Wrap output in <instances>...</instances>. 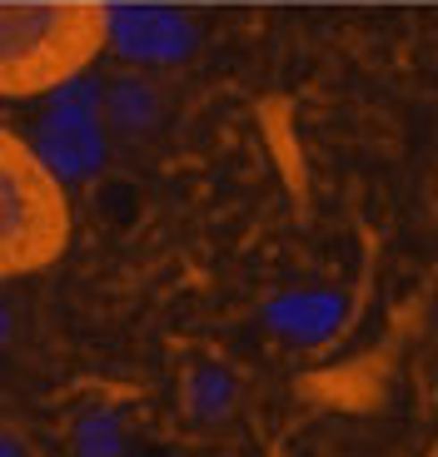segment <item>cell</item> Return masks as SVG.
<instances>
[{"mask_svg":"<svg viewBox=\"0 0 438 457\" xmlns=\"http://www.w3.org/2000/svg\"><path fill=\"white\" fill-rule=\"evenodd\" d=\"M120 443H125V437H120V423L115 418H85V428H80V453L85 457H115L120 453Z\"/></svg>","mask_w":438,"mask_h":457,"instance_id":"obj_7","label":"cell"},{"mask_svg":"<svg viewBox=\"0 0 438 457\" xmlns=\"http://www.w3.org/2000/svg\"><path fill=\"white\" fill-rule=\"evenodd\" d=\"M339 319H344V303L329 298V294H289V298H279L274 309H269V323H274L284 338H294V343L329 338V333L339 328Z\"/></svg>","mask_w":438,"mask_h":457,"instance_id":"obj_5","label":"cell"},{"mask_svg":"<svg viewBox=\"0 0 438 457\" xmlns=\"http://www.w3.org/2000/svg\"><path fill=\"white\" fill-rule=\"evenodd\" d=\"M105 114L115 120L120 129H150L160 120V90L150 80H139V75H120L110 90H105Z\"/></svg>","mask_w":438,"mask_h":457,"instance_id":"obj_6","label":"cell"},{"mask_svg":"<svg viewBox=\"0 0 438 457\" xmlns=\"http://www.w3.org/2000/svg\"><path fill=\"white\" fill-rule=\"evenodd\" d=\"M110 46L139 65H170L190 55L195 25L190 15L164 11V5H135V11H110Z\"/></svg>","mask_w":438,"mask_h":457,"instance_id":"obj_4","label":"cell"},{"mask_svg":"<svg viewBox=\"0 0 438 457\" xmlns=\"http://www.w3.org/2000/svg\"><path fill=\"white\" fill-rule=\"evenodd\" d=\"M195 408L205 412V418H219V412L230 408V378L199 373V378H195Z\"/></svg>","mask_w":438,"mask_h":457,"instance_id":"obj_8","label":"cell"},{"mask_svg":"<svg viewBox=\"0 0 438 457\" xmlns=\"http://www.w3.org/2000/svg\"><path fill=\"white\" fill-rule=\"evenodd\" d=\"M110 46V11L90 0H0V100L80 80Z\"/></svg>","mask_w":438,"mask_h":457,"instance_id":"obj_1","label":"cell"},{"mask_svg":"<svg viewBox=\"0 0 438 457\" xmlns=\"http://www.w3.org/2000/svg\"><path fill=\"white\" fill-rule=\"evenodd\" d=\"M5 333H11V313L0 309V343H5Z\"/></svg>","mask_w":438,"mask_h":457,"instance_id":"obj_10","label":"cell"},{"mask_svg":"<svg viewBox=\"0 0 438 457\" xmlns=\"http://www.w3.org/2000/svg\"><path fill=\"white\" fill-rule=\"evenodd\" d=\"M35 154L50 164L60 184L90 179L105 164V129H100V90L90 80H70L50 90V114L40 135L30 139Z\"/></svg>","mask_w":438,"mask_h":457,"instance_id":"obj_3","label":"cell"},{"mask_svg":"<svg viewBox=\"0 0 438 457\" xmlns=\"http://www.w3.org/2000/svg\"><path fill=\"white\" fill-rule=\"evenodd\" d=\"M0 457H21V447H15V443H11V437H5V433H0Z\"/></svg>","mask_w":438,"mask_h":457,"instance_id":"obj_9","label":"cell"},{"mask_svg":"<svg viewBox=\"0 0 438 457\" xmlns=\"http://www.w3.org/2000/svg\"><path fill=\"white\" fill-rule=\"evenodd\" d=\"M70 244V199L25 135L0 125V278L40 274Z\"/></svg>","mask_w":438,"mask_h":457,"instance_id":"obj_2","label":"cell"}]
</instances>
